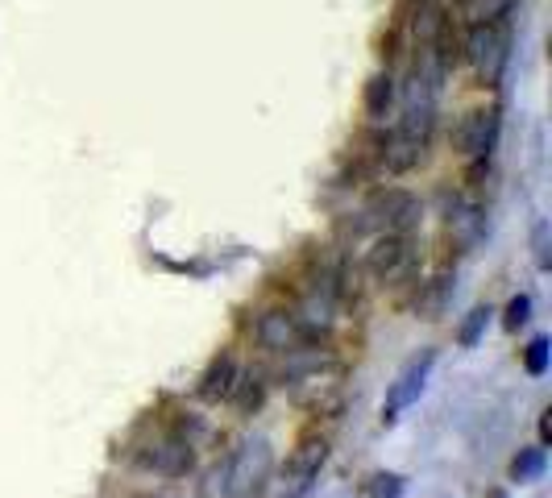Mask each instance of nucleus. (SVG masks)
<instances>
[{"instance_id": "f257e3e1", "label": "nucleus", "mask_w": 552, "mask_h": 498, "mask_svg": "<svg viewBox=\"0 0 552 498\" xmlns=\"http://www.w3.org/2000/svg\"><path fill=\"white\" fill-rule=\"evenodd\" d=\"M274 474V449L266 436H250L241 445L208 469V478L200 486V498H245L270 482Z\"/></svg>"}, {"instance_id": "f03ea898", "label": "nucleus", "mask_w": 552, "mask_h": 498, "mask_svg": "<svg viewBox=\"0 0 552 498\" xmlns=\"http://www.w3.org/2000/svg\"><path fill=\"white\" fill-rule=\"evenodd\" d=\"M461 59L474 67V75L482 79V88H499V83H503V71H507V63H511V21L474 17V21L465 25Z\"/></svg>"}, {"instance_id": "7ed1b4c3", "label": "nucleus", "mask_w": 552, "mask_h": 498, "mask_svg": "<svg viewBox=\"0 0 552 498\" xmlns=\"http://www.w3.org/2000/svg\"><path fill=\"white\" fill-rule=\"evenodd\" d=\"M328 461V440L324 436H303L299 440V449L291 453L287 469L279 474V482L270 486L266 498H308L316 478H320V469Z\"/></svg>"}, {"instance_id": "20e7f679", "label": "nucleus", "mask_w": 552, "mask_h": 498, "mask_svg": "<svg viewBox=\"0 0 552 498\" xmlns=\"http://www.w3.org/2000/svg\"><path fill=\"white\" fill-rule=\"evenodd\" d=\"M420 200L411 196L407 187H386L366 204L362 225L357 229H374V233H411L420 225Z\"/></svg>"}, {"instance_id": "39448f33", "label": "nucleus", "mask_w": 552, "mask_h": 498, "mask_svg": "<svg viewBox=\"0 0 552 498\" xmlns=\"http://www.w3.org/2000/svg\"><path fill=\"white\" fill-rule=\"evenodd\" d=\"M337 283H341V274L328 270V274H320V279L308 291H303L299 308L291 312L303 337H324V332L337 324V299H341V287Z\"/></svg>"}, {"instance_id": "423d86ee", "label": "nucleus", "mask_w": 552, "mask_h": 498, "mask_svg": "<svg viewBox=\"0 0 552 498\" xmlns=\"http://www.w3.org/2000/svg\"><path fill=\"white\" fill-rule=\"evenodd\" d=\"M499 133H503V113L494 104L486 108H469V113H461L457 129H453V150L461 158H490L494 150H499Z\"/></svg>"}, {"instance_id": "0eeeda50", "label": "nucleus", "mask_w": 552, "mask_h": 498, "mask_svg": "<svg viewBox=\"0 0 552 498\" xmlns=\"http://www.w3.org/2000/svg\"><path fill=\"white\" fill-rule=\"evenodd\" d=\"M432 366H436V349H420V353H411V357H407L403 370H399L395 382H391V391H386L382 424H395V420H399V411H407L411 403H416V399L424 395Z\"/></svg>"}, {"instance_id": "6e6552de", "label": "nucleus", "mask_w": 552, "mask_h": 498, "mask_svg": "<svg viewBox=\"0 0 552 498\" xmlns=\"http://www.w3.org/2000/svg\"><path fill=\"white\" fill-rule=\"evenodd\" d=\"M366 270L378 283H395L411 270V233H378L366 249Z\"/></svg>"}, {"instance_id": "1a4fd4ad", "label": "nucleus", "mask_w": 552, "mask_h": 498, "mask_svg": "<svg viewBox=\"0 0 552 498\" xmlns=\"http://www.w3.org/2000/svg\"><path fill=\"white\" fill-rule=\"evenodd\" d=\"M445 233L449 241L461 249V254H469V249H478L486 241V208L478 200H465L457 196L445 212Z\"/></svg>"}, {"instance_id": "9d476101", "label": "nucleus", "mask_w": 552, "mask_h": 498, "mask_svg": "<svg viewBox=\"0 0 552 498\" xmlns=\"http://www.w3.org/2000/svg\"><path fill=\"white\" fill-rule=\"evenodd\" d=\"M142 465L158 478H187L196 469V445L187 436H162L158 445H150V453H142Z\"/></svg>"}, {"instance_id": "9b49d317", "label": "nucleus", "mask_w": 552, "mask_h": 498, "mask_svg": "<svg viewBox=\"0 0 552 498\" xmlns=\"http://www.w3.org/2000/svg\"><path fill=\"white\" fill-rule=\"evenodd\" d=\"M254 341L266 353H295L299 341H303V332H299V324H295V316L287 308H270L254 324Z\"/></svg>"}, {"instance_id": "f8f14e48", "label": "nucleus", "mask_w": 552, "mask_h": 498, "mask_svg": "<svg viewBox=\"0 0 552 498\" xmlns=\"http://www.w3.org/2000/svg\"><path fill=\"white\" fill-rule=\"evenodd\" d=\"M237 378H241L237 357H233V353H216V357H212V366L200 374L196 395H200L204 403H229L233 391H237Z\"/></svg>"}, {"instance_id": "ddd939ff", "label": "nucleus", "mask_w": 552, "mask_h": 498, "mask_svg": "<svg viewBox=\"0 0 552 498\" xmlns=\"http://www.w3.org/2000/svg\"><path fill=\"white\" fill-rule=\"evenodd\" d=\"M395 96H399V83H395V71L391 67H382L370 75L366 83V92H362V108H366V117L378 125L391 117V108H395Z\"/></svg>"}, {"instance_id": "4468645a", "label": "nucleus", "mask_w": 552, "mask_h": 498, "mask_svg": "<svg viewBox=\"0 0 552 498\" xmlns=\"http://www.w3.org/2000/svg\"><path fill=\"white\" fill-rule=\"evenodd\" d=\"M544 465H548L544 445H540V449H519V457L511 461V478H515V482H536V478L544 474Z\"/></svg>"}, {"instance_id": "2eb2a0df", "label": "nucleus", "mask_w": 552, "mask_h": 498, "mask_svg": "<svg viewBox=\"0 0 552 498\" xmlns=\"http://www.w3.org/2000/svg\"><path fill=\"white\" fill-rule=\"evenodd\" d=\"M490 316H494L490 308H474V312H469V316H465V324L457 328V345H461V349H474V345L482 341V332H486Z\"/></svg>"}, {"instance_id": "dca6fc26", "label": "nucleus", "mask_w": 552, "mask_h": 498, "mask_svg": "<svg viewBox=\"0 0 552 498\" xmlns=\"http://www.w3.org/2000/svg\"><path fill=\"white\" fill-rule=\"evenodd\" d=\"M523 370H528L532 378H544V370H548V337H536L528 349H523Z\"/></svg>"}, {"instance_id": "f3484780", "label": "nucleus", "mask_w": 552, "mask_h": 498, "mask_svg": "<svg viewBox=\"0 0 552 498\" xmlns=\"http://www.w3.org/2000/svg\"><path fill=\"white\" fill-rule=\"evenodd\" d=\"M366 498H403V478L399 474H378L366 490Z\"/></svg>"}, {"instance_id": "a211bd4d", "label": "nucleus", "mask_w": 552, "mask_h": 498, "mask_svg": "<svg viewBox=\"0 0 552 498\" xmlns=\"http://www.w3.org/2000/svg\"><path fill=\"white\" fill-rule=\"evenodd\" d=\"M528 320H532V299H528V295H515V299L507 303V316H503V324L515 332V328H523Z\"/></svg>"}, {"instance_id": "6ab92c4d", "label": "nucleus", "mask_w": 552, "mask_h": 498, "mask_svg": "<svg viewBox=\"0 0 552 498\" xmlns=\"http://www.w3.org/2000/svg\"><path fill=\"white\" fill-rule=\"evenodd\" d=\"M532 249H536V266L548 270L552 266V254H548V225H544V220H540L536 233H532Z\"/></svg>"}, {"instance_id": "aec40b11", "label": "nucleus", "mask_w": 552, "mask_h": 498, "mask_svg": "<svg viewBox=\"0 0 552 498\" xmlns=\"http://www.w3.org/2000/svg\"><path fill=\"white\" fill-rule=\"evenodd\" d=\"M548 436H552V428H548V415H540V440L548 445Z\"/></svg>"}]
</instances>
